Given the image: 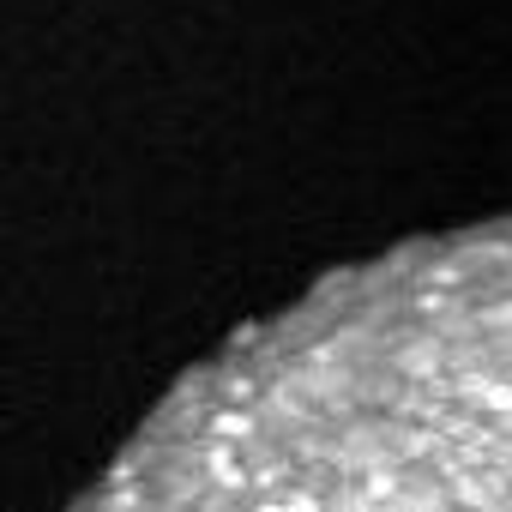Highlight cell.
<instances>
[{"instance_id":"cell-1","label":"cell","mask_w":512,"mask_h":512,"mask_svg":"<svg viewBox=\"0 0 512 512\" xmlns=\"http://www.w3.org/2000/svg\"><path fill=\"white\" fill-rule=\"evenodd\" d=\"M67 512H512V217L229 332Z\"/></svg>"}]
</instances>
